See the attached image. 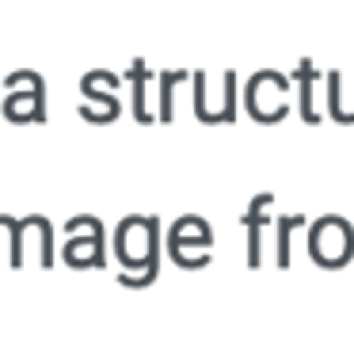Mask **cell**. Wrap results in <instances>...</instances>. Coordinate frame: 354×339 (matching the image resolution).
<instances>
[{"instance_id": "obj_8", "label": "cell", "mask_w": 354, "mask_h": 339, "mask_svg": "<svg viewBox=\"0 0 354 339\" xmlns=\"http://www.w3.org/2000/svg\"><path fill=\"white\" fill-rule=\"evenodd\" d=\"M115 88H118L115 73L88 69L84 80H80V92L95 103H80V118H84V122H115V118L122 115V107H118V100H115Z\"/></svg>"}, {"instance_id": "obj_9", "label": "cell", "mask_w": 354, "mask_h": 339, "mask_svg": "<svg viewBox=\"0 0 354 339\" xmlns=\"http://www.w3.org/2000/svg\"><path fill=\"white\" fill-rule=\"evenodd\" d=\"M270 210H274V194L259 191V194H252L244 217H240V225H244V232H248V267L252 271L263 263V229H267V221H270Z\"/></svg>"}, {"instance_id": "obj_12", "label": "cell", "mask_w": 354, "mask_h": 339, "mask_svg": "<svg viewBox=\"0 0 354 339\" xmlns=\"http://www.w3.org/2000/svg\"><path fill=\"white\" fill-rule=\"evenodd\" d=\"M187 77H191L187 69H171V73H160V77H156V118H160V122H171V118H176V84Z\"/></svg>"}, {"instance_id": "obj_14", "label": "cell", "mask_w": 354, "mask_h": 339, "mask_svg": "<svg viewBox=\"0 0 354 339\" xmlns=\"http://www.w3.org/2000/svg\"><path fill=\"white\" fill-rule=\"evenodd\" d=\"M301 225H313L305 214H286V217H274V237H278V267H290V240H293V229H301Z\"/></svg>"}, {"instance_id": "obj_1", "label": "cell", "mask_w": 354, "mask_h": 339, "mask_svg": "<svg viewBox=\"0 0 354 339\" xmlns=\"http://www.w3.org/2000/svg\"><path fill=\"white\" fill-rule=\"evenodd\" d=\"M115 259L122 263V275H145L156 271L164 259V232L160 217H122L115 225Z\"/></svg>"}, {"instance_id": "obj_3", "label": "cell", "mask_w": 354, "mask_h": 339, "mask_svg": "<svg viewBox=\"0 0 354 339\" xmlns=\"http://www.w3.org/2000/svg\"><path fill=\"white\" fill-rule=\"evenodd\" d=\"M107 259V229L95 214H77L65 221V244H62V263L73 271H92L103 267Z\"/></svg>"}, {"instance_id": "obj_15", "label": "cell", "mask_w": 354, "mask_h": 339, "mask_svg": "<svg viewBox=\"0 0 354 339\" xmlns=\"http://www.w3.org/2000/svg\"><path fill=\"white\" fill-rule=\"evenodd\" d=\"M35 225H39V263L42 267H54V259L62 255L54 248V229H50V221L42 214H35Z\"/></svg>"}, {"instance_id": "obj_10", "label": "cell", "mask_w": 354, "mask_h": 339, "mask_svg": "<svg viewBox=\"0 0 354 339\" xmlns=\"http://www.w3.org/2000/svg\"><path fill=\"white\" fill-rule=\"evenodd\" d=\"M316 80H320V69H316L308 57H301L297 69H293V84H297V92H301V118H305L308 126L320 122V111H316Z\"/></svg>"}, {"instance_id": "obj_11", "label": "cell", "mask_w": 354, "mask_h": 339, "mask_svg": "<svg viewBox=\"0 0 354 339\" xmlns=\"http://www.w3.org/2000/svg\"><path fill=\"white\" fill-rule=\"evenodd\" d=\"M126 80H130V107H133V118H138V122L141 126H149V122H153V111H149V80H153V77H149V65L145 62H141V57H138V62H130V69H126Z\"/></svg>"}, {"instance_id": "obj_6", "label": "cell", "mask_w": 354, "mask_h": 339, "mask_svg": "<svg viewBox=\"0 0 354 339\" xmlns=\"http://www.w3.org/2000/svg\"><path fill=\"white\" fill-rule=\"evenodd\" d=\"M4 88H8V100H4V118L16 126L27 122H46V84L35 69H19L4 77Z\"/></svg>"}, {"instance_id": "obj_2", "label": "cell", "mask_w": 354, "mask_h": 339, "mask_svg": "<svg viewBox=\"0 0 354 339\" xmlns=\"http://www.w3.org/2000/svg\"><path fill=\"white\" fill-rule=\"evenodd\" d=\"M290 84L293 77L278 69H259L244 80V111L259 126H274L290 115Z\"/></svg>"}, {"instance_id": "obj_4", "label": "cell", "mask_w": 354, "mask_h": 339, "mask_svg": "<svg viewBox=\"0 0 354 339\" xmlns=\"http://www.w3.org/2000/svg\"><path fill=\"white\" fill-rule=\"evenodd\" d=\"M308 255L316 267L339 271L354 259V225L339 214H324L308 225Z\"/></svg>"}, {"instance_id": "obj_5", "label": "cell", "mask_w": 354, "mask_h": 339, "mask_svg": "<svg viewBox=\"0 0 354 339\" xmlns=\"http://www.w3.org/2000/svg\"><path fill=\"white\" fill-rule=\"evenodd\" d=\"M209 248H214V229L206 217L183 214L171 221L168 237H164V252L171 255V263H179L183 271H202L209 263Z\"/></svg>"}, {"instance_id": "obj_13", "label": "cell", "mask_w": 354, "mask_h": 339, "mask_svg": "<svg viewBox=\"0 0 354 339\" xmlns=\"http://www.w3.org/2000/svg\"><path fill=\"white\" fill-rule=\"evenodd\" d=\"M324 84H328V111H331V118H335L339 126H354V100H343V77L331 69L328 77H324Z\"/></svg>"}, {"instance_id": "obj_16", "label": "cell", "mask_w": 354, "mask_h": 339, "mask_svg": "<svg viewBox=\"0 0 354 339\" xmlns=\"http://www.w3.org/2000/svg\"><path fill=\"white\" fill-rule=\"evenodd\" d=\"M156 275H160V267H156V271H145V275H118V282L130 286V290H145V286L156 282Z\"/></svg>"}, {"instance_id": "obj_7", "label": "cell", "mask_w": 354, "mask_h": 339, "mask_svg": "<svg viewBox=\"0 0 354 339\" xmlns=\"http://www.w3.org/2000/svg\"><path fill=\"white\" fill-rule=\"evenodd\" d=\"M194 118L206 126H221L236 118V73L225 69L221 77V95L209 100V77L206 73H194Z\"/></svg>"}]
</instances>
